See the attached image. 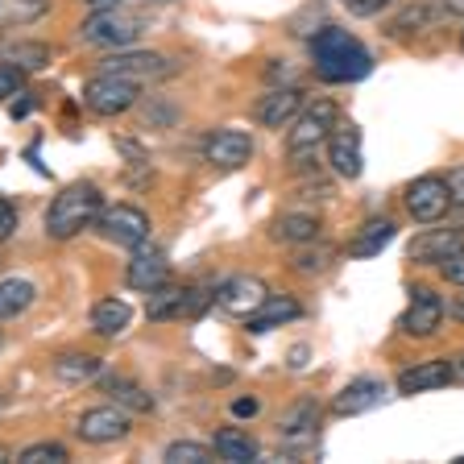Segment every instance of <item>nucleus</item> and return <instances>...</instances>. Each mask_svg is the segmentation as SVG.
<instances>
[{"instance_id":"1","label":"nucleus","mask_w":464,"mask_h":464,"mask_svg":"<svg viewBox=\"0 0 464 464\" xmlns=\"http://www.w3.org/2000/svg\"><path fill=\"white\" fill-rule=\"evenodd\" d=\"M311 71L324 83H357L373 71V54L348 29L324 25L319 34H311Z\"/></svg>"},{"instance_id":"2","label":"nucleus","mask_w":464,"mask_h":464,"mask_svg":"<svg viewBox=\"0 0 464 464\" xmlns=\"http://www.w3.org/2000/svg\"><path fill=\"white\" fill-rule=\"evenodd\" d=\"M104 212V195H100L96 183H71L50 199L46 208V237L50 241H71L83 228L100 220Z\"/></svg>"},{"instance_id":"3","label":"nucleus","mask_w":464,"mask_h":464,"mask_svg":"<svg viewBox=\"0 0 464 464\" xmlns=\"http://www.w3.org/2000/svg\"><path fill=\"white\" fill-rule=\"evenodd\" d=\"M340 125V108L336 100L328 96H315L307 100V104L299 108V116L290 121V133H286V150L290 158H299V154H311L319 141H328V133Z\"/></svg>"},{"instance_id":"4","label":"nucleus","mask_w":464,"mask_h":464,"mask_svg":"<svg viewBox=\"0 0 464 464\" xmlns=\"http://www.w3.org/2000/svg\"><path fill=\"white\" fill-rule=\"evenodd\" d=\"M141 100V83L125 75H112V71H96V75L83 83V104L96 116H121Z\"/></svg>"},{"instance_id":"5","label":"nucleus","mask_w":464,"mask_h":464,"mask_svg":"<svg viewBox=\"0 0 464 464\" xmlns=\"http://www.w3.org/2000/svg\"><path fill=\"white\" fill-rule=\"evenodd\" d=\"M402 199H406L411 220H419V224H440L456 208L452 191H448V179H440V174H419V179H411Z\"/></svg>"},{"instance_id":"6","label":"nucleus","mask_w":464,"mask_h":464,"mask_svg":"<svg viewBox=\"0 0 464 464\" xmlns=\"http://www.w3.org/2000/svg\"><path fill=\"white\" fill-rule=\"evenodd\" d=\"M129 431H133V419H129L125 406H116V402H100V406H92V411H83V415L75 419V435L92 448L121 444Z\"/></svg>"},{"instance_id":"7","label":"nucleus","mask_w":464,"mask_h":464,"mask_svg":"<svg viewBox=\"0 0 464 464\" xmlns=\"http://www.w3.org/2000/svg\"><path fill=\"white\" fill-rule=\"evenodd\" d=\"M137 34H141V21L129 17V13H121L116 5H108V9H96L92 17L83 21V29H79V38H83L87 46H104V50L133 46Z\"/></svg>"},{"instance_id":"8","label":"nucleus","mask_w":464,"mask_h":464,"mask_svg":"<svg viewBox=\"0 0 464 464\" xmlns=\"http://www.w3.org/2000/svg\"><path fill=\"white\" fill-rule=\"evenodd\" d=\"M96 232L104 241L121 245V249H137V245L150 241V216L141 208H133V203H112V208L100 212Z\"/></svg>"},{"instance_id":"9","label":"nucleus","mask_w":464,"mask_h":464,"mask_svg":"<svg viewBox=\"0 0 464 464\" xmlns=\"http://www.w3.org/2000/svg\"><path fill=\"white\" fill-rule=\"evenodd\" d=\"M100 71H112V75H125L133 83H154V79H166L174 71L170 58L154 54V50H116V54L100 58Z\"/></svg>"},{"instance_id":"10","label":"nucleus","mask_w":464,"mask_h":464,"mask_svg":"<svg viewBox=\"0 0 464 464\" xmlns=\"http://www.w3.org/2000/svg\"><path fill=\"white\" fill-rule=\"evenodd\" d=\"M444 315H448V307L431 286H411V307L402 311V332L411 340H427L440 332Z\"/></svg>"},{"instance_id":"11","label":"nucleus","mask_w":464,"mask_h":464,"mask_svg":"<svg viewBox=\"0 0 464 464\" xmlns=\"http://www.w3.org/2000/svg\"><path fill=\"white\" fill-rule=\"evenodd\" d=\"M203 158L216 166V170H241L253 158V137L245 129H212L203 137Z\"/></svg>"},{"instance_id":"12","label":"nucleus","mask_w":464,"mask_h":464,"mask_svg":"<svg viewBox=\"0 0 464 464\" xmlns=\"http://www.w3.org/2000/svg\"><path fill=\"white\" fill-rule=\"evenodd\" d=\"M125 282L133 290H141V295H150V290L166 286L170 282V261H166V249L162 245H137L133 249V261H129L125 270Z\"/></svg>"},{"instance_id":"13","label":"nucleus","mask_w":464,"mask_h":464,"mask_svg":"<svg viewBox=\"0 0 464 464\" xmlns=\"http://www.w3.org/2000/svg\"><path fill=\"white\" fill-rule=\"evenodd\" d=\"M460 249H464V232L452 224V228H423L415 241L406 245V257L415 266H444Z\"/></svg>"},{"instance_id":"14","label":"nucleus","mask_w":464,"mask_h":464,"mask_svg":"<svg viewBox=\"0 0 464 464\" xmlns=\"http://www.w3.org/2000/svg\"><path fill=\"white\" fill-rule=\"evenodd\" d=\"M386 402V386L377 377H353L336 398H332V415L336 419H357V415H369L377 406Z\"/></svg>"},{"instance_id":"15","label":"nucleus","mask_w":464,"mask_h":464,"mask_svg":"<svg viewBox=\"0 0 464 464\" xmlns=\"http://www.w3.org/2000/svg\"><path fill=\"white\" fill-rule=\"evenodd\" d=\"M448 17H452V13H448L444 0H411L386 29H390V38H411V34H431V29H440Z\"/></svg>"},{"instance_id":"16","label":"nucleus","mask_w":464,"mask_h":464,"mask_svg":"<svg viewBox=\"0 0 464 464\" xmlns=\"http://www.w3.org/2000/svg\"><path fill=\"white\" fill-rule=\"evenodd\" d=\"M328 166L340 179H361L365 158H361V129L357 125H336L328 133Z\"/></svg>"},{"instance_id":"17","label":"nucleus","mask_w":464,"mask_h":464,"mask_svg":"<svg viewBox=\"0 0 464 464\" xmlns=\"http://www.w3.org/2000/svg\"><path fill=\"white\" fill-rule=\"evenodd\" d=\"M299 108H303V92L299 87H270L266 96L253 104V121L257 125H266V129H278V125H290L295 116H299Z\"/></svg>"},{"instance_id":"18","label":"nucleus","mask_w":464,"mask_h":464,"mask_svg":"<svg viewBox=\"0 0 464 464\" xmlns=\"http://www.w3.org/2000/svg\"><path fill=\"white\" fill-rule=\"evenodd\" d=\"M266 295H270V286H266L261 278H253V274H237V278H228V282L216 286V303H220L224 311H232V315H241V319L249 315Z\"/></svg>"},{"instance_id":"19","label":"nucleus","mask_w":464,"mask_h":464,"mask_svg":"<svg viewBox=\"0 0 464 464\" xmlns=\"http://www.w3.org/2000/svg\"><path fill=\"white\" fill-rule=\"evenodd\" d=\"M303 315V307L290 295H266V299L257 303V307L245 315V332H270V328H278V324H290V319H299Z\"/></svg>"},{"instance_id":"20","label":"nucleus","mask_w":464,"mask_h":464,"mask_svg":"<svg viewBox=\"0 0 464 464\" xmlns=\"http://www.w3.org/2000/svg\"><path fill=\"white\" fill-rule=\"evenodd\" d=\"M452 382V361H419L398 373V390L402 394H431V390Z\"/></svg>"},{"instance_id":"21","label":"nucleus","mask_w":464,"mask_h":464,"mask_svg":"<svg viewBox=\"0 0 464 464\" xmlns=\"http://www.w3.org/2000/svg\"><path fill=\"white\" fill-rule=\"evenodd\" d=\"M187 303H191V290L166 282V286H158V290L145 295V315L154 319V324H166V319L187 315Z\"/></svg>"},{"instance_id":"22","label":"nucleus","mask_w":464,"mask_h":464,"mask_svg":"<svg viewBox=\"0 0 464 464\" xmlns=\"http://www.w3.org/2000/svg\"><path fill=\"white\" fill-rule=\"evenodd\" d=\"M270 241L278 245H307L319 241V216L311 212H286L270 224Z\"/></svg>"},{"instance_id":"23","label":"nucleus","mask_w":464,"mask_h":464,"mask_svg":"<svg viewBox=\"0 0 464 464\" xmlns=\"http://www.w3.org/2000/svg\"><path fill=\"white\" fill-rule=\"evenodd\" d=\"M390 241H394V220H386V216H377V220L361 224V232L353 237V245H348V257H357V261L377 257V253L386 249Z\"/></svg>"},{"instance_id":"24","label":"nucleus","mask_w":464,"mask_h":464,"mask_svg":"<svg viewBox=\"0 0 464 464\" xmlns=\"http://www.w3.org/2000/svg\"><path fill=\"white\" fill-rule=\"evenodd\" d=\"M100 373H104V361L92 353H63L54 361V377L63 386H83V382H96Z\"/></svg>"},{"instance_id":"25","label":"nucleus","mask_w":464,"mask_h":464,"mask_svg":"<svg viewBox=\"0 0 464 464\" xmlns=\"http://www.w3.org/2000/svg\"><path fill=\"white\" fill-rule=\"evenodd\" d=\"M50 54L54 50L46 46V42H0V63L5 67H17V71H42L50 63Z\"/></svg>"},{"instance_id":"26","label":"nucleus","mask_w":464,"mask_h":464,"mask_svg":"<svg viewBox=\"0 0 464 464\" xmlns=\"http://www.w3.org/2000/svg\"><path fill=\"white\" fill-rule=\"evenodd\" d=\"M212 452L220 456V460H232V464H253L257 460V440L237 431V427H220V431L212 435Z\"/></svg>"},{"instance_id":"27","label":"nucleus","mask_w":464,"mask_h":464,"mask_svg":"<svg viewBox=\"0 0 464 464\" xmlns=\"http://www.w3.org/2000/svg\"><path fill=\"white\" fill-rule=\"evenodd\" d=\"M129 319H133V311H129V303L121 299H100L96 307H92V332L96 336H121V332L129 328Z\"/></svg>"},{"instance_id":"28","label":"nucleus","mask_w":464,"mask_h":464,"mask_svg":"<svg viewBox=\"0 0 464 464\" xmlns=\"http://www.w3.org/2000/svg\"><path fill=\"white\" fill-rule=\"evenodd\" d=\"M96 382H100V390H104V394L112 398L116 406H125V411H141V415H145V411L154 406V398L145 394L141 386H133V382H125V377H116V373H100Z\"/></svg>"},{"instance_id":"29","label":"nucleus","mask_w":464,"mask_h":464,"mask_svg":"<svg viewBox=\"0 0 464 464\" xmlns=\"http://www.w3.org/2000/svg\"><path fill=\"white\" fill-rule=\"evenodd\" d=\"M34 299H38L34 282L5 278V282H0V324H9V319H17L21 311H29V303H34Z\"/></svg>"},{"instance_id":"30","label":"nucleus","mask_w":464,"mask_h":464,"mask_svg":"<svg viewBox=\"0 0 464 464\" xmlns=\"http://www.w3.org/2000/svg\"><path fill=\"white\" fill-rule=\"evenodd\" d=\"M336 261V249L332 245H319V241H307V245H295V257H290V270L303 274V278H315L324 274Z\"/></svg>"},{"instance_id":"31","label":"nucleus","mask_w":464,"mask_h":464,"mask_svg":"<svg viewBox=\"0 0 464 464\" xmlns=\"http://www.w3.org/2000/svg\"><path fill=\"white\" fill-rule=\"evenodd\" d=\"M315 423H319V406H315V398H299V402H295V406L286 411V415L278 419V431L286 435V440H303V435L315 431Z\"/></svg>"},{"instance_id":"32","label":"nucleus","mask_w":464,"mask_h":464,"mask_svg":"<svg viewBox=\"0 0 464 464\" xmlns=\"http://www.w3.org/2000/svg\"><path fill=\"white\" fill-rule=\"evenodd\" d=\"M50 13V0H0V25L13 29V25H29Z\"/></svg>"},{"instance_id":"33","label":"nucleus","mask_w":464,"mask_h":464,"mask_svg":"<svg viewBox=\"0 0 464 464\" xmlns=\"http://www.w3.org/2000/svg\"><path fill=\"white\" fill-rule=\"evenodd\" d=\"M63 460H71V452L63 444H29L21 448L13 464H63Z\"/></svg>"},{"instance_id":"34","label":"nucleus","mask_w":464,"mask_h":464,"mask_svg":"<svg viewBox=\"0 0 464 464\" xmlns=\"http://www.w3.org/2000/svg\"><path fill=\"white\" fill-rule=\"evenodd\" d=\"M166 460H170V464H203V460H212V448L183 440V444H170V448H166Z\"/></svg>"},{"instance_id":"35","label":"nucleus","mask_w":464,"mask_h":464,"mask_svg":"<svg viewBox=\"0 0 464 464\" xmlns=\"http://www.w3.org/2000/svg\"><path fill=\"white\" fill-rule=\"evenodd\" d=\"M21 87H25V71L5 67V63H0V104L13 100V96H21Z\"/></svg>"},{"instance_id":"36","label":"nucleus","mask_w":464,"mask_h":464,"mask_svg":"<svg viewBox=\"0 0 464 464\" xmlns=\"http://www.w3.org/2000/svg\"><path fill=\"white\" fill-rule=\"evenodd\" d=\"M216 303V286H199L191 290V303H187V315H203V311Z\"/></svg>"},{"instance_id":"37","label":"nucleus","mask_w":464,"mask_h":464,"mask_svg":"<svg viewBox=\"0 0 464 464\" xmlns=\"http://www.w3.org/2000/svg\"><path fill=\"white\" fill-rule=\"evenodd\" d=\"M13 232H17V208L0 195V241H9Z\"/></svg>"},{"instance_id":"38","label":"nucleus","mask_w":464,"mask_h":464,"mask_svg":"<svg viewBox=\"0 0 464 464\" xmlns=\"http://www.w3.org/2000/svg\"><path fill=\"white\" fill-rule=\"evenodd\" d=\"M386 5H390V0H344V9L353 13V17H377Z\"/></svg>"},{"instance_id":"39","label":"nucleus","mask_w":464,"mask_h":464,"mask_svg":"<svg viewBox=\"0 0 464 464\" xmlns=\"http://www.w3.org/2000/svg\"><path fill=\"white\" fill-rule=\"evenodd\" d=\"M440 274H444V278L452 282V286H464V249H460V253H452V257H448L444 266H440Z\"/></svg>"},{"instance_id":"40","label":"nucleus","mask_w":464,"mask_h":464,"mask_svg":"<svg viewBox=\"0 0 464 464\" xmlns=\"http://www.w3.org/2000/svg\"><path fill=\"white\" fill-rule=\"evenodd\" d=\"M444 179H448V191H452V203H460V208H464V166L448 170Z\"/></svg>"},{"instance_id":"41","label":"nucleus","mask_w":464,"mask_h":464,"mask_svg":"<svg viewBox=\"0 0 464 464\" xmlns=\"http://www.w3.org/2000/svg\"><path fill=\"white\" fill-rule=\"evenodd\" d=\"M232 415H237V419L257 415V402H253V398H237V402H232Z\"/></svg>"},{"instance_id":"42","label":"nucleus","mask_w":464,"mask_h":464,"mask_svg":"<svg viewBox=\"0 0 464 464\" xmlns=\"http://www.w3.org/2000/svg\"><path fill=\"white\" fill-rule=\"evenodd\" d=\"M448 315L456 319V324H464V286H460V295L452 299V307H448Z\"/></svg>"},{"instance_id":"43","label":"nucleus","mask_w":464,"mask_h":464,"mask_svg":"<svg viewBox=\"0 0 464 464\" xmlns=\"http://www.w3.org/2000/svg\"><path fill=\"white\" fill-rule=\"evenodd\" d=\"M307 365V348H290V369H303Z\"/></svg>"},{"instance_id":"44","label":"nucleus","mask_w":464,"mask_h":464,"mask_svg":"<svg viewBox=\"0 0 464 464\" xmlns=\"http://www.w3.org/2000/svg\"><path fill=\"white\" fill-rule=\"evenodd\" d=\"M452 382H460V386H464V353H460V357H452Z\"/></svg>"},{"instance_id":"45","label":"nucleus","mask_w":464,"mask_h":464,"mask_svg":"<svg viewBox=\"0 0 464 464\" xmlns=\"http://www.w3.org/2000/svg\"><path fill=\"white\" fill-rule=\"evenodd\" d=\"M448 5V13H452V17H464V0H444Z\"/></svg>"},{"instance_id":"46","label":"nucleus","mask_w":464,"mask_h":464,"mask_svg":"<svg viewBox=\"0 0 464 464\" xmlns=\"http://www.w3.org/2000/svg\"><path fill=\"white\" fill-rule=\"evenodd\" d=\"M29 104H34V100H17V104H13V116H25Z\"/></svg>"},{"instance_id":"47","label":"nucleus","mask_w":464,"mask_h":464,"mask_svg":"<svg viewBox=\"0 0 464 464\" xmlns=\"http://www.w3.org/2000/svg\"><path fill=\"white\" fill-rule=\"evenodd\" d=\"M108 5H121V0H92V9H108Z\"/></svg>"},{"instance_id":"48","label":"nucleus","mask_w":464,"mask_h":464,"mask_svg":"<svg viewBox=\"0 0 464 464\" xmlns=\"http://www.w3.org/2000/svg\"><path fill=\"white\" fill-rule=\"evenodd\" d=\"M0 460H9V452H5V448H0Z\"/></svg>"},{"instance_id":"49","label":"nucleus","mask_w":464,"mask_h":464,"mask_svg":"<svg viewBox=\"0 0 464 464\" xmlns=\"http://www.w3.org/2000/svg\"><path fill=\"white\" fill-rule=\"evenodd\" d=\"M456 228H460V232H464V220H460V224H456Z\"/></svg>"},{"instance_id":"50","label":"nucleus","mask_w":464,"mask_h":464,"mask_svg":"<svg viewBox=\"0 0 464 464\" xmlns=\"http://www.w3.org/2000/svg\"><path fill=\"white\" fill-rule=\"evenodd\" d=\"M460 50H464V34H460Z\"/></svg>"},{"instance_id":"51","label":"nucleus","mask_w":464,"mask_h":464,"mask_svg":"<svg viewBox=\"0 0 464 464\" xmlns=\"http://www.w3.org/2000/svg\"><path fill=\"white\" fill-rule=\"evenodd\" d=\"M0 344H5V340H0Z\"/></svg>"}]
</instances>
